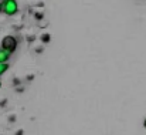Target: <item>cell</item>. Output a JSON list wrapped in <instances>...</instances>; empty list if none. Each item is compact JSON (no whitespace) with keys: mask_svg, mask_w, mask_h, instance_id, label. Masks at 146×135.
Masks as SVG:
<instances>
[{"mask_svg":"<svg viewBox=\"0 0 146 135\" xmlns=\"http://www.w3.org/2000/svg\"><path fill=\"white\" fill-rule=\"evenodd\" d=\"M3 6V13L7 16H14L19 11V3L17 0H0Z\"/></svg>","mask_w":146,"mask_h":135,"instance_id":"6da1fadb","label":"cell"},{"mask_svg":"<svg viewBox=\"0 0 146 135\" xmlns=\"http://www.w3.org/2000/svg\"><path fill=\"white\" fill-rule=\"evenodd\" d=\"M0 47L4 48V50H7L10 54H13L17 50V39L13 37V36H6V37H3Z\"/></svg>","mask_w":146,"mask_h":135,"instance_id":"7a4b0ae2","label":"cell"},{"mask_svg":"<svg viewBox=\"0 0 146 135\" xmlns=\"http://www.w3.org/2000/svg\"><path fill=\"white\" fill-rule=\"evenodd\" d=\"M9 58H10V53L0 47V63H7Z\"/></svg>","mask_w":146,"mask_h":135,"instance_id":"3957f363","label":"cell"},{"mask_svg":"<svg viewBox=\"0 0 146 135\" xmlns=\"http://www.w3.org/2000/svg\"><path fill=\"white\" fill-rule=\"evenodd\" d=\"M9 70V63H0V76H3Z\"/></svg>","mask_w":146,"mask_h":135,"instance_id":"277c9868","label":"cell"},{"mask_svg":"<svg viewBox=\"0 0 146 135\" xmlns=\"http://www.w3.org/2000/svg\"><path fill=\"white\" fill-rule=\"evenodd\" d=\"M50 40H51V36H50L48 33H44V34L41 36V41H43V43H50Z\"/></svg>","mask_w":146,"mask_h":135,"instance_id":"5b68a950","label":"cell"},{"mask_svg":"<svg viewBox=\"0 0 146 135\" xmlns=\"http://www.w3.org/2000/svg\"><path fill=\"white\" fill-rule=\"evenodd\" d=\"M1 11H3V6H1V1H0V14H1Z\"/></svg>","mask_w":146,"mask_h":135,"instance_id":"8992f818","label":"cell"},{"mask_svg":"<svg viewBox=\"0 0 146 135\" xmlns=\"http://www.w3.org/2000/svg\"><path fill=\"white\" fill-rule=\"evenodd\" d=\"M143 127L146 128V118H145V121H143Z\"/></svg>","mask_w":146,"mask_h":135,"instance_id":"52a82bcc","label":"cell"},{"mask_svg":"<svg viewBox=\"0 0 146 135\" xmlns=\"http://www.w3.org/2000/svg\"><path fill=\"white\" fill-rule=\"evenodd\" d=\"M0 88H1V81H0Z\"/></svg>","mask_w":146,"mask_h":135,"instance_id":"ba28073f","label":"cell"}]
</instances>
